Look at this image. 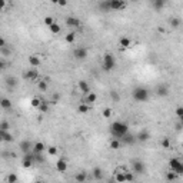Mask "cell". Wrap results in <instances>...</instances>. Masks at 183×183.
Masks as SVG:
<instances>
[{
	"label": "cell",
	"instance_id": "1",
	"mask_svg": "<svg viewBox=\"0 0 183 183\" xmlns=\"http://www.w3.org/2000/svg\"><path fill=\"white\" fill-rule=\"evenodd\" d=\"M127 132H129V127H127V125L123 123V122H115V123L110 125V133H112V136L116 137V139H122Z\"/></svg>",
	"mask_w": 183,
	"mask_h": 183
},
{
	"label": "cell",
	"instance_id": "2",
	"mask_svg": "<svg viewBox=\"0 0 183 183\" xmlns=\"http://www.w3.org/2000/svg\"><path fill=\"white\" fill-rule=\"evenodd\" d=\"M132 96H133V99H135L136 102H146V100L149 99V90L145 89V87H136V89L133 90Z\"/></svg>",
	"mask_w": 183,
	"mask_h": 183
},
{
	"label": "cell",
	"instance_id": "3",
	"mask_svg": "<svg viewBox=\"0 0 183 183\" xmlns=\"http://www.w3.org/2000/svg\"><path fill=\"white\" fill-rule=\"evenodd\" d=\"M102 66H103V70H105V72H110V70H113V69L116 67V60H115V57H113L110 53L105 54V56H103Z\"/></svg>",
	"mask_w": 183,
	"mask_h": 183
},
{
	"label": "cell",
	"instance_id": "4",
	"mask_svg": "<svg viewBox=\"0 0 183 183\" xmlns=\"http://www.w3.org/2000/svg\"><path fill=\"white\" fill-rule=\"evenodd\" d=\"M169 167L174 170V172L177 173V174H183V162L180 159H177V157H173L169 160Z\"/></svg>",
	"mask_w": 183,
	"mask_h": 183
},
{
	"label": "cell",
	"instance_id": "5",
	"mask_svg": "<svg viewBox=\"0 0 183 183\" xmlns=\"http://www.w3.org/2000/svg\"><path fill=\"white\" fill-rule=\"evenodd\" d=\"M23 77L26 79V80H29V82H34L37 77H39V73H37V69L36 67H32V69H29L27 72H24L23 73Z\"/></svg>",
	"mask_w": 183,
	"mask_h": 183
},
{
	"label": "cell",
	"instance_id": "6",
	"mask_svg": "<svg viewBox=\"0 0 183 183\" xmlns=\"http://www.w3.org/2000/svg\"><path fill=\"white\" fill-rule=\"evenodd\" d=\"M109 1H110V9L112 10H123L127 6L123 0H109Z\"/></svg>",
	"mask_w": 183,
	"mask_h": 183
},
{
	"label": "cell",
	"instance_id": "7",
	"mask_svg": "<svg viewBox=\"0 0 183 183\" xmlns=\"http://www.w3.org/2000/svg\"><path fill=\"white\" fill-rule=\"evenodd\" d=\"M73 54H75V57L77 60H85L87 57V49L83 47V46H80V47H77L75 52H73Z\"/></svg>",
	"mask_w": 183,
	"mask_h": 183
},
{
	"label": "cell",
	"instance_id": "8",
	"mask_svg": "<svg viewBox=\"0 0 183 183\" xmlns=\"http://www.w3.org/2000/svg\"><path fill=\"white\" fill-rule=\"evenodd\" d=\"M132 169L136 173H145V164H143L142 160L135 159V160H132Z\"/></svg>",
	"mask_w": 183,
	"mask_h": 183
},
{
	"label": "cell",
	"instance_id": "9",
	"mask_svg": "<svg viewBox=\"0 0 183 183\" xmlns=\"http://www.w3.org/2000/svg\"><path fill=\"white\" fill-rule=\"evenodd\" d=\"M0 139L3 140V142H6V143H11L13 142V135H11L10 132H7V130H1L0 129Z\"/></svg>",
	"mask_w": 183,
	"mask_h": 183
},
{
	"label": "cell",
	"instance_id": "10",
	"mask_svg": "<svg viewBox=\"0 0 183 183\" xmlns=\"http://www.w3.org/2000/svg\"><path fill=\"white\" fill-rule=\"evenodd\" d=\"M66 24L70 26V27H80V20L77 17L69 16V17H66Z\"/></svg>",
	"mask_w": 183,
	"mask_h": 183
},
{
	"label": "cell",
	"instance_id": "11",
	"mask_svg": "<svg viewBox=\"0 0 183 183\" xmlns=\"http://www.w3.org/2000/svg\"><path fill=\"white\" fill-rule=\"evenodd\" d=\"M20 149H22L23 153L32 152L33 150V145L29 142V140H23V142H20Z\"/></svg>",
	"mask_w": 183,
	"mask_h": 183
},
{
	"label": "cell",
	"instance_id": "12",
	"mask_svg": "<svg viewBox=\"0 0 183 183\" xmlns=\"http://www.w3.org/2000/svg\"><path fill=\"white\" fill-rule=\"evenodd\" d=\"M56 169H57V172H66L67 170V162L65 159H59L56 162Z\"/></svg>",
	"mask_w": 183,
	"mask_h": 183
},
{
	"label": "cell",
	"instance_id": "13",
	"mask_svg": "<svg viewBox=\"0 0 183 183\" xmlns=\"http://www.w3.org/2000/svg\"><path fill=\"white\" fill-rule=\"evenodd\" d=\"M120 140H123V142H125V143H127V145H133V143H135L137 139H136V136H135V135H132V133L127 132V133H126V135H125V136H123Z\"/></svg>",
	"mask_w": 183,
	"mask_h": 183
},
{
	"label": "cell",
	"instance_id": "14",
	"mask_svg": "<svg viewBox=\"0 0 183 183\" xmlns=\"http://www.w3.org/2000/svg\"><path fill=\"white\" fill-rule=\"evenodd\" d=\"M156 95L160 97H164L169 95V89H167V86H164V85H162V86H159L157 89H156Z\"/></svg>",
	"mask_w": 183,
	"mask_h": 183
},
{
	"label": "cell",
	"instance_id": "15",
	"mask_svg": "<svg viewBox=\"0 0 183 183\" xmlns=\"http://www.w3.org/2000/svg\"><path fill=\"white\" fill-rule=\"evenodd\" d=\"M77 86H79V89H80V92L85 93V95H87V93L90 92V86L87 85V82H85V80H80Z\"/></svg>",
	"mask_w": 183,
	"mask_h": 183
},
{
	"label": "cell",
	"instance_id": "16",
	"mask_svg": "<svg viewBox=\"0 0 183 183\" xmlns=\"http://www.w3.org/2000/svg\"><path fill=\"white\" fill-rule=\"evenodd\" d=\"M44 149H46V146H44L42 142H36V143L33 145V152H34V153H43Z\"/></svg>",
	"mask_w": 183,
	"mask_h": 183
},
{
	"label": "cell",
	"instance_id": "17",
	"mask_svg": "<svg viewBox=\"0 0 183 183\" xmlns=\"http://www.w3.org/2000/svg\"><path fill=\"white\" fill-rule=\"evenodd\" d=\"M149 132L147 130H142V132H139L137 133V136H136V139L139 140V142H146V140L149 139Z\"/></svg>",
	"mask_w": 183,
	"mask_h": 183
},
{
	"label": "cell",
	"instance_id": "18",
	"mask_svg": "<svg viewBox=\"0 0 183 183\" xmlns=\"http://www.w3.org/2000/svg\"><path fill=\"white\" fill-rule=\"evenodd\" d=\"M29 63H30L32 67H37V66H40V59H39V56L32 54V56L29 57Z\"/></svg>",
	"mask_w": 183,
	"mask_h": 183
},
{
	"label": "cell",
	"instance_id": "19",
	"mask_svg": "<svg viewBox=\"0 0 183 183\" xmlns=\"http://www.w3.org/2000/svg\"><path fill=\"white\" fill-rule=\"evenodd\" d=\"M96 93H93V92H89L87 93V96H86V100H85V103H87V105H93L95 102H96Z\"/></svg>",
	"mask_w": 183,
	"mask_h": 183
},
{
	"label": "cell",
	"instance_id": "20",
	"mask_svg": "<svg viewBox=\"0 0 183 183\" xmlns=\"http://www.w3.org/2000/svg\"><path fill=\"white\" fill-rule=\"evenodd\" d=\"M99 7H100V10H103V11L112 10V9H110V1H109V0H103V1H100V3H99Z\"/></svg>",
	"mask_w": 183,
	"mask_h": 183
},
{
	"label": "cell",
	"instance_id": "21",
	"mask_svg": "<svg viewBox=\"0 0 183 183\" xmlns=\"http://www.w3.org/2000/svg\"><path fill=\"white\" fill-rule=\"evenodd\" d=\"M130 39H127V37H122L120 40H119V44H120V47H123V49H127V47H130Z\"/></svg>",
	"mask_w": 183,
	"mask_h": 183
},
{
	"label": "cell",
	"instance_id": "22",
	"mask_svg": "<svg viewBox=\"0 0 183 183\" xmlns=\"http://www.w3.org/2000/svg\"><path fill=\"white\" fill-rule=\"evenodd\" d=\"M93 176H95V179H97V180L103 179V170L100 167H95L93 169Z\"/></svg>",
	"mask_w": 183,
	"mask_h": 183
},
{
	"label": "cell",
	"instance_id": "23",
	"mask_svg": "<svg viewBox=\"0 0 183 183\" xmlns=\"http://www.w3.org/2000/svg\"><path fill=\"white\" fill-rule=\"evenodd\" d=\"M0 105H1V108L3 109H10L11 108V102L7 99V97H3V99L0 100Z\"/></svg>",
	"mask_w": 183,
	"mask_h": 183
},
{
	"label": "cell",
	"instance_id": "24",
	"mask_svg": "<svg viewBox=\"0 0 183 183\" xmlns=\"http://www.w3.org/2000/svg\"><path fill=\"white\" fill-rule=\"evenodd\" d=\"M6 85H7V86L14 87L16 85H17V79H16L14 76H10V77H7V79H6Z\"/></svg>",
	"mask_w": 183,
	"mask_h": 183
},
{
	"label": "cell",
	"instance_id": "25",
	"mask_svg": "<svg viewBox=\"0 0 183 183\" xmlns=\"http://www.w3.org/2000/svg\"><path fill=\"white\" fill-rule=\"evenodd\" d=\"M77 110H79L80 113H87V112L90 110V108H89V105H87V103H80V105H79V108H77Z\"/></svg>",
	"mask_w": 183,
	"mask_h": 183
},
{
	"label": "cell",
	"instance_id": "26",
	"mask_svg": "<svg viewBox=\"0 0 183 183\" xmlns=\"http://www.w3.org/2000/svg\"><path fill=\"white\" fill-rule=\"evenodd\" d=\"M42 102H43V100H42L40 97H33L32 100H30V103H32L33 108H37V109H39V106L42 105Z\"/></svg>",
	"mask_w": 183,
	"mask_h": 183
},
{
	"label": "cell",
	"instance_id": "27",
	"mask_svg": "<svg viewBox=\"0 0 183 183\" xmlns=\"http://www.w3.org/2000/svg\"><path fill=\"white\" fill-rule=\"evenodd\" d=\"M110 147H112V149H115V150L120 149V139H116V137H115V139L110 142Z\"/></svg>",
	"mask_w": 183,
	"mask_h": 183
},
{
	"label": "cell",
	"instance_id": "28",
	"mask_svg": "<svg viewBox=\"0 0 183 183\" xmlns=\"http://www.w3.org/2000/svg\"><path fill=\"white\" fill-rule=\"evenodd\" d=\"M153 6H155L156 10H160V9H163V6H164V0H155Z\"/></svg>",
	"mask_w": 183,
	"mask_h": 183
},
{
	"label": "cell",
	"instance_id": "29",
	"mask_svg": "<svg viewBox=\"0 0 183 183\" xmlns=\"http://www.w3.org/2000/svg\"><path fill=\"white\" fill-rule=\"evenodd\" d=\"M160 146L164 147V149H169V147H170V140H169V137H163V139L160 140Z\"/></svg>",
	"mask_w": 183,
	"mask_h": 183
},
{
	"label": "cell",
	"instance_id": "30",
	"mask_svg": "<svg viewBox=\"0 0 183 183\" xmlns=\"http://www.w3.org/2000/svg\"><path fill=\"white\" fill-rule=\"evenodd\" d=\"M33 162H34V160H32V159H24V157H23V160H22L23 167H24V169H29V167H32Z\"/></svg>",
	"mask_w": 183,
	"mask_h": 183
},
{
	"label": "cell",
	"instance_id": "31",
	"mask_svg": "<svg viewBox=\"0 0 183 183\" xmlns=\"http://www.w3.org/2000/svg\"><path fill=\"white\" fill-rule=\"evenodd\" d=\"M49 29H50V33H53V34H57V33H60V26H59L57 23H53V24H52V26H50Z\"/></svg>",
	"mask_w": 183,
	"mask_h": 183
},
{
	"label": "cell",
	"instance_id": "32",
	"mask_svg": "<svg viewBox=\"0 0 183 183\" xmlns=\"http://www.w3.org/2000/svg\"><path fill=\"white\" fill-rule=\"evenodd\" d=\"M169 23H170L172 27H179V26H180V20H179L177 17H170Z\"/></svg>",
	"mask_w": 183,
	"mask_h": 183
},
{
	"label": "cell",
	"instance_id": "33",
	"mask_svg": "<svg viewBox=\"0 0 183 183\" xmlns=\"http://www.w3.org/2000/svg\"><path fill=\"white\" fill-rule=\"evenodd\" d=\"M76 39V34L75 33H69V34H66L65 36V40L67 42V43H73Z\"/></svg>",
	"mask_w": 183,
	"mask_h": 183
},
{
	"label": "cell",
	"instance_id": "34",
	"mask_svg": "<svg viewBox=\"0 0 183 183\" xmlns=\"http://www.w3.org/2000/svg\"><path fill=\"white\" fill-rule=\"evenodd\" d=\"M166 179H167V180H176V179H177V173L174 172V170H172V172H167V174H166Z\"/></svg>",
	"mask_w": 183,
	"mask_h": 183
},
{
	"label": "cell",
	"instance_id": "35",
	"mask_svg": "<svg viewBox=\"0 0 183 183\" xmlns=\"http://www.w3.org/2000/svg\"><path fill=\"white\" fill-rule=\"evenodd\" d=\"M75 179L77 180V182H85V180H86V173H85V172L77 173V174L75 176Z\"/></svg>",
	"mask_w": 183,
	"mask_h": 183
},
{
	"label": "cell",
	"instance_id": "36",
	"mask_svg": "<svg viewBox=\"0 0 183 183\" xmlns=\"http://www.w3.org/2000/svg\"><path fill=\"white\" fill-rule=\"evenodd\" d=\"M37 87H39L40 90L46 92V90H47V82H46V79H44V80H40V82H39V85H37Z\"/></svg>",
	"mask_w": 183,
	"mask_h": 183
},
{
	"label": "cell",
	"instance_id": "37",
	"mask_svg": "<svg viewBox=\"0 0 183 183\" xmlns=\"http://www.w3.org/2000/svg\"><path fill=\"white\" fill-rule=\"evenodd\" d=\"M43 22H44V24H46V26H49V27H50L53 23H56V22H54V19H53V17H50V16H46Z\"/></svg>",
	"mask_w": 183,
	"mask_h": 183
},
{
	"label": "cell",
	"instance_id": "38",
	"mask_svg": "<svg viewBox=\"0 0 183 183\" xmlns=\"http://www.w3.org/2000/svg\"><path fill=\"white\" fill-rule=\"evenodd\" d=\"M39 110H40L42 113H46V112L49 110V103H46V102H42V105L39 106Z\"/></svg>",
	"mask_w": 183,
	"mask_h": 183
},
{
	"label": "cell",
	"instance_id": "39",
	"mask_svg": "<svg viewBox=\"0 0 183 183\" xmlns=\"http://www.w3.org/2000/svg\"><path fill=\"white\" fill-rule=\"evenodd\" d=\"M110 97H112V100H115V102H119V100H120L119 93H117V92H115V90H112V92H110Z\"/></svg>",
	"mask_w": 183,
	"mask_h": 183
},
{
	"label": "cell",
	"instance_id": "40",
	"mask_svg": "<svg viewBox=\"0 0 183 183\" xmlns=\"http://www.w3.org/2000/svg\"><path fill=\"white\" fill-rule=\"evenodd\" d=\"M47 152H49V155H50V156H56V155H57V147L50 146V147H47Z\"/></svg>",
	"mask_w": 183,
	"mask_h": 183
},
{
	"label": "cell",
	"instance_id": "41",
	"mask_svg": "<svg viewBox=\"0 0 183 183\" xmlns=\"http://www.w3.org/2000/svg\"><path fill=\"white\" fill-rule=\"evenodd\" d=\"M34 160L39 162V163H43V156H42V153H34Z\"/></svg>",
	"mask_w": 183,
	"mask_h": 183
},
{
	"label": "cell",
	"instance_id": "42",
	"mask_svg": "<svg viewBox=\"0 0 183 183\" xmlns=\"http://www.w3.org/2000/svg\"><path fill=\"white\" fill-rule=\"evenodd\" d=\"M103 116H105L106 119L110 117V116H112V109H109V108L103 109Z\"/></svg>",
	"mask_w": 183,
	"mask_h": 183
},
{
	"label": "cell",
	"instance_id": "43",
	"mask_svg": "<svg viewBox=\"0 0 183 183\" xmlns=\"http://www.w3.org/2000/svg\"><path fill=\"white\" fill-rule=\"evenodd\" d=\"M9 127H10V126H9V123H7L6 120H3V122L0 123V129L1 130H9Z\"/></svg>",
	"mask_w": 183,
	"mask_h": 183
},
{
	"label": "cell",
	"instance_id": "44",
	"mask_svg": "<svg viewBox=\"0 0 183 183\" xmlns=\"http://www.w3.org/2000/svg\"><path fill=\"white\" fill-rule=\"evenodd\" d=\"M176 116H177L179 119H183V106L176 109Z\"/></svg>",
	"mask_w": 183,
	"mask_h": 183
},
{
	"label": "cell",
	"instance_id": "45",
	"mask_svg": "<svg viewBox=\"0 0 183 183\" xmlns=\"http://www.w3.org/2000/svg\"><path fill=\"white\" fill-rule=\"evenodd\" d=\"M7 182L9 183H16L17 182V176H16V174H10V176L7 177Z\"/></svg>",
	"mask_w": 183,
	"mask_h": 183
},
{
	"label": "cell",
	"instance_id": "46",
	"mask_svg": "<svg viewBox=\"0 0 183 183\" xmlns=\"http://www.w3.org/2000/svg\"><path fill=\"white\" fill-rule=\"evenodd\" d=\"M133 179H135V177H133V174H132L130 172H127V170H126V180H127V182H132Z\"/></svg>",
	"mask_w": 183,
	"mask_h": 183
},
{
	"label": "cell",
	"instance_id": "47",
	"mask_svg": "<svg viewBox=\"0 0 183 183\" xmlns=\"http://www.w3.org/2000/svg\"><path fill=\"white\" fill-rule=\"evenodd\" d=\"M59 6H62V7L67 6V0H59Z\"/></svg>",
	"mask_w": 183,
	"mask_h": 183
},
{
	"label": "cell",
	"instance_id": "48",
	"mask_svg": "<svg viewBox=\"0 0 183 183\" xmlns=\"http://www.w3.org/2000/svg\"><path fill=\"white\" fill-rule=\"evenodd\" d=\"M0 6H1V10L4 11V9H6V0H0Z\"/></svg>",
	"mask_w": 183,
	"mask_h": 183
},
{
	"label": "cell",
	"instance_id": "49",
	"mask_svg": "<svg viewBox=\"0 0 183 183\" xmlns=\"http://www.w3.org/2000/svg\"><path fill=\"white\" fill-rule=\"evenodd\" d=\"M1 47H6V40H4L3 37L0 39V49H1Z\"/></svg>",
	"mask_w": 183,
	"mask_h": 183
},
{
	"label": "cell",
	"instance_id": "50",
	"mask_svg": "<svg viewBox=\"0 0 183 183\" xmlns=\"http://www.w3.org/2000/svg\"><path fill=\"white\" fill-rule=\"evenodd\" d=\"M59 100V95H53V103H56Z\"/></svg>",
	"mask_w": 183,
	"mask_h": 183
},
{
	"label": "cell",
	"instance_id": "51",
	"mask_svg": "<svg viewBox=\"0 0 183 183\" xmlns=\"http://www.w3.org/2000/svg\"><path fill=\"white\" fill-rule=\"evenodd\" d=\"M0 69H1V70H4V60H1V62H0Z\"/></svg>",
	"mask_w": 183,
	"mask_h": 183
},
{
	"label": "cell",
	"instance_id": "52",
	"mask_svg": "<svg viewBox=\"0 0 183 183\" xmlns=\"http://www.w3.org/2000/svg\"><path fill=\"white\" fill-rule=\"evenodd\" d=\"M50 1H52L53 4H59V0H50Z\"/></svg>",
	"mask_w": 183,
	"mask_h": 183
},
{
	"label": "cell",
	"instance_id": "53",
	"mask_svg": "<svg viewBox=\"0 0 183 183\" xmlns=\"http://www.w3.org/2000/svg\"><path fill=\"white\" fill-rule=\"evenodd\" d=\"M180 126L183 127V119H180Z\"/></svg>",
	"mask_w": 183,
	"mask_h": 183
},
{
	"label": "cell",
	"instance_id": "54",
	"mask_svg": "<svg viewBox=\"0 0 183 183\" xmlns=\"http://www.w3.org/2000/svg\"><path fill=\"white\" fill-rule=\"evenodd\" d=\"M130 1H133V3H135V1H139V0H130Z\"/></svg>",
	"mask_w": 183,
	"mask_h": 183
},
{
	"label": "cell",
	"instance_id": "55",
	"mask_svg": "<svg viewBox=\"0 0 183 183\" xmlns=\"http://www.w3.org/2000/svg\"><path fill=\"white\" fill-rule=\"evenodd\" d=\"M152 1H155V0H152Z\"/></svg>",
	"mask_w": 183,
	"mask_h": 183
}]
</instances>
